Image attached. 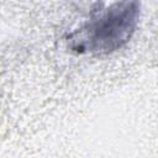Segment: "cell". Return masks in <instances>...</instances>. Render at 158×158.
Returning a JSON list of instances; mask_svg holds the SVG:
<instances>
[{
	"instance_id": "6da1fadb",
	"label": "cell",
	"mask_w": 158,
	"mask_h": 158,
	"mask_svg": "<svg viewBox=\"0 0 158 158\" xmlns=\"http://www.w3.org/2000/svg\"><path fill=\"white\" fill-rule=\"evenodd\" d=\"M139 15V0H118L99 17L72 32L68 36V47L77 53H111L131 40Z\"/></svg>"
}]
</instances>
